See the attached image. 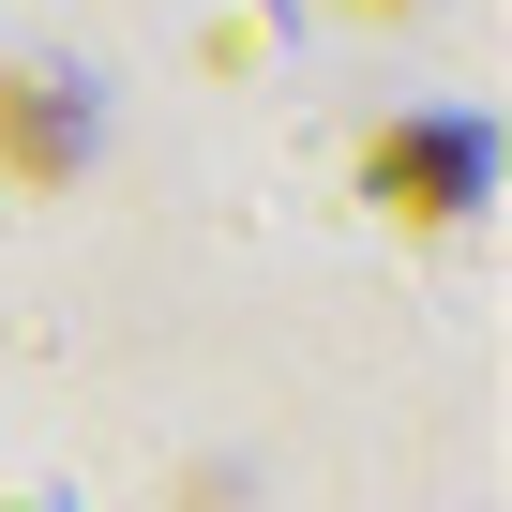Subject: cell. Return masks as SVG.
I'll return each instance as SVG.
<instances>
[{
	"label": "cell",
	"instance_id": "cell-1",
	"mask_svg": "<svg viewBox=\"0 0 512 512\" xmlns=\"http://www.w3.org/2000/svg\"><path fill=\"white\" fill-rule=\"evenodd\" d=\"M91 91L46 61V76H0V181H76V151H91V121H76Z\"/></svg>",
	"mask_w": 512,
	"mask_h": 512
},
{
	"label": "cell",
	"instance_id": "cell-2",
	"mask_svg": "<svg viewBox=\"0 0 512 512\" xmlns=\"http://www.w3.org/2000/svg\"><path fill=\"white\" fill-rule=\"evenodd\" d=\"M362 181H377L392 211L452 226V211H467V181H482V136H467V121H422V136H377V151H362Z\"/></svg>",
	"mask_w": 512,
	"mask_h": 512
},
{
	"label": "cell",
	"instance_id": "cell-3",
	"mask_svg": "<svg viewBox=\"0 0 512 512\" xmlns=\"http://www.w3.org/2000/svg\"><path fill=\"white\" fill-rule=\"evenodd\" d=\"M362 16H377V0H362Z\"/></svg>",
	"mask_w": 512,
	"mask_h": 512
}]
</instances>
